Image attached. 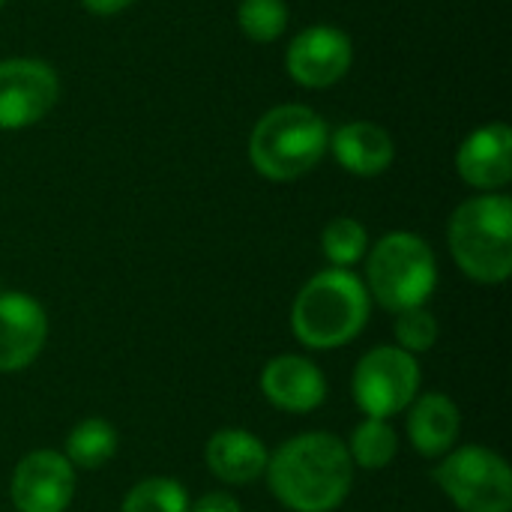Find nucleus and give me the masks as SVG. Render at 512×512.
Masks as SVG:
<instances>
[{
  "label": "nucleus",
  "mask_w": 512,
  "mask_h": 512,
  "mask_svg": "<svg viewBox=\"0 0 512 512\" xmlns=\"http://www.w3.org/2000/svg\"><path fill=\"white\" fill-rule=\"evenodd\" d=\"M264 474L273 498L291 512H333L351 492L354 462L342 438L303 432L267 459Z\"/></svg>",
  "instance_id": "nucleus-1"
},
{
  "label": "nucleus",
  "mask_w": 512,
  "mask_h": 512,
  "mask_svg": "<svg viewBox=\"0 0 512 512\" xmlns=\"http://www.w3.org/2000/svg\"><path fill=\"white\" fill-rule=\"evenodd\" d=\"M372 312V297L351 270H321L291 306V330L312 351H336L354 342Z\"/></svg>",
  "instance_id": "nucleus-2"
},
{
  "label": "nucleus",
  "mask_w": 512,
  "mask_h": 512,
  "mask_svg": "<svg viewBox=\"0 0 512 512\" xmlns=\"http://www.w3.org/2000/svg\"><path fill=\"white\" fill-rule=\"evenodd\" d=\"M450 252L465 276L501 285L512 273V201L486 192L456 207L450 216Z\"/></svg>",
  "instance_id": "nucleus-3"
},
{
  "label": "nucleus",
  "mask_w": 512,
  "mask_h": 512,
  "mask_svg": "<svg viewBox=\"0 0 512 512\" xmlns=\"http://www.w3.org/2000/svg\"><path fill=\"white\" fill-rule=\"evenodd\" d=\"M330 129L309 105H276L252 129L249 159L267 180L288 183L309 174L327 153Z\"/></svg>",
  "instance_id": "nucleus-4"
},
{
  "label": "nucleus",
  "mask_w": 512,
  "mask_h": 512,
  "mask_svg": "<svg viewBox=\"0 0 512 512\" xmlns=\"http://www.w3.org/2000/svg\"><path fill=\"white\" fill-rule=\"evenodd\" d=\"M363 285L390 312L426 306L438 285L432 246L411 231L384 234L369 252Z\"/></svg>",
  "instance_id": "nucleus-5"
},
{
  "label": "nucleus",
  "mask_w": 512,
  "mask_h": 512,
  "mask_svg": "<svg viewBox=\"0 0 512 512\" xmlns=\"http://www.w3.org/2000/svg\"><path fill=\"white\" fill-rule=\"evenodd\" d=\"M441 492L462 512H512V471L486 447H459L435 468Z\"/></svg>",
  "instance_id": "nucleus-6"
},
{
  "label": "nucleus",
  "mask_w": 512,
  "mask_h": 512,
  "mask_svg": "<svg viewBox=\"0 0 512 512\" xmlns=\"http://www.w3.org/2000/svg\"><path fill=\"white\" fill-rule=\"evenodd\" d=\"M354 402L366 417L387 420L411 408L420 393V363L399 345H381L360 357L354 369Z\"/></svg>",
  "instance_id": "nucleus-7"
},
{
  "label": "nucleus",
  "mask_w": 512,
  "mask_h": 512,
  "mask_svg": "<svg viewBox=\"0 0 512 512\" xmlns=\"http://www.w3.org/2000/svg\"><path fill=\"white\" fill-rule=\"evenodd\" d=\"M60 81L45 60H0V129L15 132L39 123L57 105Z\"/></svg>",
  "instance_id": "nucleus-8"
},
{
  "label": "nucleus",
  "mask_w": 512,
  "mask_h": 512,
  "mask_svg": "<svg viewBox=\"0 0 512 512\" xmlns=\"http://www.w3.org/2000/svg\"><path fill=\"white\" fill-rule=\"evenodd\" d=\"M18 512H66L75 498V468L57 450L27 453L9 483Z\"/></svg>",
  "instance_id": "nucleus-9"
},
{
  "label": "nucleus",
  "mask_w": 512,
  "mask_h": 512,
  "mask_svg": "<svg viewBox=\"0 0 512 512\" xmlns=\"http://www.w3.org/2000/svg\"><path fill=\"white\" fill-rule=\"evenodd\" d=\"M351 60H354V45L348 33L330 24H312L291 39L285 54V69L297 84L318 90L342 81L351 69Z\"/></svg>",
  "instance_id": "nucleus-10"
},
{
  "label": "nucleus",
  "mask_w": 512,
  "mask_h": 512,
  "mask_svg": "<svg viewBox=\"0 0 512 512\" xmlns=\"http://www.w3.org/2000/svg\"><path fill=\"white\" fill-rule=\"evenodd\" d=\"M48 318L39 300L24 291L0 294V372L27 369L45 348Z\"/></svg>",
  "instance_id": "nucleus-11"
},
{
  "label": "nucleus",
  "mask_w": 512,
  "mask_h": 512,
  "mask_svg": "<svg viewBox=\"0 0 512 512\" xmlns=\"http://www.w3.org/2000/svg\"><path fill=\"white\" fill-rule=\"evenodd\" d=\"M261 393L270 405L288 414H309L324 405L327 378L312 360L297 354H279L261 372Z\"/></svg>",
  "instance_id": "nucleus-12"
},
{
  "label": "nucleus",
  "mask_w": 512,
  "mask_h": 512,
  "mask_svg": "<svg viewBox=\"0 0 512 512\" xmlns=\"http://www.w3.org/2000/svg\"><path fill=\"white\" fill-rule=\"evenodd\" d=\"M459 177L474 189H504L512 180V129L489 123L474 129L456 153Z\"/></svg>",
  "instance_id": "nucleus-13"
},
{
  "label": "nucleus",
  "mask_w": 512,
  "mask_h": 512,
  "mask_svg": "<svg viewBox=\"0 0 512 512\" xmlns=\"http://www.w3.org/2000/svg\"><path fill=\"white\" fill-rule=\"evenodd\" d=\"M462 432V414L459 405L444 393H426L417 396L408 408V441L411 447L426 456L438 459L447 456Z\"/></svg>",
  "instance_id": "nucleus-14"
},
{
  "label": "nucleus",
  "mask_w": 512,
  "mask_h": 512,
  "mask_svg": "<svg viewBox=\"0 0 512 512\" xmlns=\"http://www.w3.org/2000/svg\"><path fill=\"white\" fill-rule=\"evenodd\" d=\"M336 156V162L357 174V177H378L384 174L393 159H396V144H393V135L378 126V123H366V120H357V123H345L339 126L333 135H330V144H327Z\"/></svg>",
  "instance_id": "nucleus-15"
},
{
  "label": "nucleus",
  "mask_w": 512,
  "mask_h": 512,
  "mask_svg": "<svg viewBox=\"0 0 512 512\" xmlns=\"http://www.w3.org/2000/svg\"><path fill=\"white\" fill-rule=\"evenodd\" d=\"M267 459L270 453L261 438L246 429H219L207 441V468L228 486H246L264 477Z\"/></svg>",
  "instance_id": "nucleus-16"
},
{
  "label": "nucleus",
  "mask_w": 512,
  "mask_h": 512,
  "mask_svg": "<svg viewBox=\"0 0 512 512\" xmlns=\"http://www.w3.org/2000/svg\"><path fill=\"white\" fill-rule=\"evenodd\" d=\"M117 453V432L108 420L102 417H90V420H81L69 438H66V462L72 468H81V471H96L102 465H108Z\"/></svg>",
  "instance_id": "nucleus-17"
},
{
  "label": "nucleus",
  "mask_w": 512,
  "mask_h": 512,
  "mask_svg": "<svg viewBox=\"0 0 512 512\" xmlns=\"http://www.w3.org/2000/svg\"><path fill=\"white\" fill-rule=\"evenodd\" d=\"M348 447V456L354 462V468H366V471H381L387 468L396 453H399V438H396V429L387 423V420H375V417H366L351 441L345 444Z\"/></svg>",
  "instance_id": "nucleus-18"
},
{
  "label": "nucleus",
  "mask_w": 512,
  "mask_h": 512,
  "mask_svg": "<svg viewBox=\"0 0 512 512\" xmlns=\"http://www.w3.org/2000/svg\"><path fill=\"white\" fill-rule=\"evenodd\" d=\"M321 249L327 255V261L339 270L354 267L357 261L366 258L369 252V234L363 228V222L351 219V216H339L333 222H327V228L321 231Z\"/></svg>",
  "instance_id": "nucleus-19"
},
{
  "label": "nucleus",
  "mask_w": 512,
  "mask_h": 512,
  "mask_svg": "<svg viewBox=\"0 0 512 512\" xmlns=\"http://www.w3.org/2000/svg\"><path fill=\"white\" fill-rule=\"evenodd\" d=\"M120 512H189V495L171 477H147L126 492Z\"/></svg>",
  "instance_id": "nucleus-20"
},
{
  "label": "nucleus",
  "mask_w": 512,
  "mask_h": 512,
  "mask_svg": "<svg viewBox=\"0 0 512 512\" xmlns=\"http://www.w3.org/2000/svg\"><path fill=\"white\" fill-rule=\"evenodd\" d=\"M237 24L252 42H276L288 27L285 0H240Z\"/></svg>",
  "instance_id": "nucleus-21"
},
{
  "label": "nucleus",
  "mask_w": 512,
  "mask_h": 512,
  "mask_svg": "<svg viewBox=\"0 0 512 512\" xmlns=\"http://www.w3.org/2000/svg\"><path fill=\"white\" fill-rule=\"evenodd\" d=\"M438 318L426 309H402L396 312V342L408 354H423L438 342Z\"/></svg>",
  "instance_id": "nucleus-22"
},
{
  "label": "nucleus",
  "mask_w": 512,
  "mask_h": 512,
  "mask_svg": "<svg viewBox=\"0 0 512 512\" xmlns=\"http://www.w3.org/2000/svg\"><path fill=\"white\" fill-rule=\"evenodd\" d=\"M189 512H243V507L231 492L219 489V492H207L195 504H189Z\"/></svg>",
  "instance_id": "nucleus-23"
},
{
  "label": "nucleus",
  "mask_w": 512,
  "mask_h": 512,
  "mask_svg": "<svg viewBox=\"0 0 512 512\" xmlns=\"http://www.w3.org/2000/svg\"><path fill=\"white\" fill-rule=\"evenodd\" d=\"M90 12H96V15H117V12H123L129 3H135V0H81Z\"/></svg>",
  "instance_id": "nucleus-24"
},
{
  "label": "nucleus",
  "mask_w": 512,
  "mask_h": 512,
  "mask_svg": "<svg viewBox=\"0 0 512 512\" xmlns=\"http://www.w3.org/2000/svg\"><path fill=\"white\" fill-rule=\"evenodd\" d=\"M0 294H3V282H0Z\"/></svg>",
  "instance_id": "nucleus-25"
},
{
  "label": "nucleus",
  "mask_w": 512,
  "mask_h": 512,
  "mask_svg": "<svg viewBox=\"0 0 512 512\" xmlns=\"http://www.w3.org/2000/svg\"><path fill=\"white\" fill-rule=\"evenodd\" d=\"M3 3H6V0H0V6H3Z\"/></svg>",
  "instance_id": "nucleus-26"
}]
</instances>
